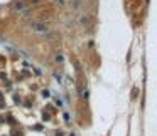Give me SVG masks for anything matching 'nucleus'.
<instances>
[{
  "mask_svg": "<svg viewBox=\"0 0 157 136\" xmlns=\"http://www.w3.org/2000/svg\"><path fill=\"white\" fill-rule=\"evenodd\" d=\"M31 27L36 32H41V34H46V32L49 30V29H47V25H46V24H42V22H32Z\"/></svg>",
  "mask_w": 157,
  "mask_h": 136,
  "instance_id": "1",
  "label": "nucleus"
}]
</instances>
